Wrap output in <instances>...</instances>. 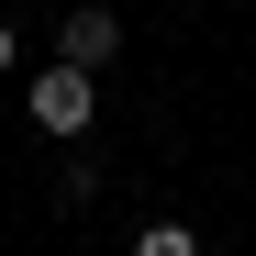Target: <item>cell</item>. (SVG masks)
<instances>
[{"instance_id": "6da1fadb", "label": "cell", "mask_w": 256, "mask_h": 256, "mask_svg": "<svg viewBox=\"0 0 256 256\" xmlns=\"http://www.w3.org/2000/svg\"><path fill=\"white\" fill-rule=\"evenodd\" d=\"M22 112H34V134L78 145V134H90V112H100V78H78V67H45V78L22 90Z\"/></svg>"}, {"instance_id": "7a4b0ae2", "label": "cell", "mask_w": 256, "mask_h": 256, "mask_svg": "<svg viewBox=\"0 0 256 256\" xmlns=\"http://www.w3.org/2000/svg\"><path fill=\"white\" fill-rule=\"evenodd\" d=\"M112 56H122V22L100 12V0H78V12L56 22V67H78V78H100Z\"/></svg>"}, {"instance_id": "3957f363", "label": "cell", "mask_w": 256, "mask_h": 256, "mask_svg": "<svg viewBox=\"0 0 256 256\" xmlns=\"http://www.w3.org/2000/svg\"><path fill=\"white\" fill-rule=\"evenodd\" d=\"M134 256H200V234H190V223H145V234H134Z\"/></svg>"}, {"instance_id": "277c9868", "label": "cell", "mask_w": 256, "mask_h": 256, "mask_svg": "<svg viewBox=\"0 0 256 256\" xmlns=\"http://www.w3.org/2000/svg\"><path fill=\"white\" fill-rule=\"evenodd\" d=\"M56 200H100V156H67L56 167Z\"/></svg>"}, {"instance_id": "5b68a950", "label": "cell", "mask_w": 256, "mask_h": 256, "mask_svg": "<svg viewBox=\"0 0 256 256\" xmlns=\"http://www.w3.org/2000/svg\"><path fill=\"white\" fill-rule=\"evenodd\" d=\"M12 67H22V34H12V22H0V78H12Z\"/></svg>"}]
</instances>
